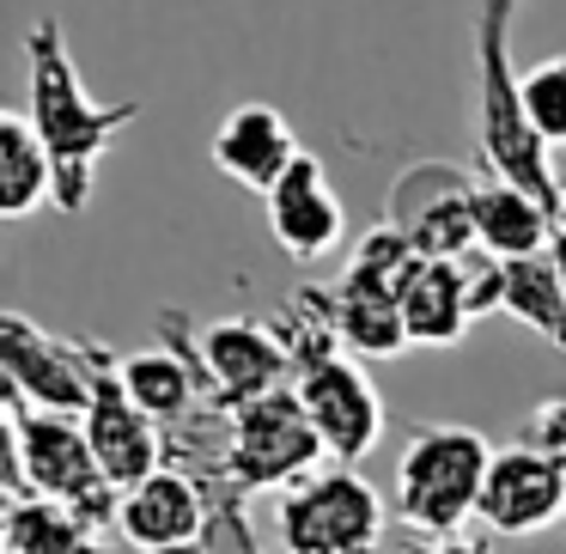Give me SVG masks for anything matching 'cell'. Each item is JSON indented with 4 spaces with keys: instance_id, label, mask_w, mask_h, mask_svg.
<instances>
[{
    "instance_id": "cell-1",
    "label": "cell",
    "mask_w": 566,
    "mask_h": 554,
    "mask_svg": "<svg viewBox=\"0 0 566 554\" xmlns=\"http://www.w3.org/2000/svg\"><path fill=\"white\" fill-rule=\"evenodd\" d=\"M147 104L140 98H92L80 62L67 50V31L55 13H43L25 38V116L43 135L55 159V213H86L92 189H98V159L111 153V140L123 128L140 123Z\"/></svg>"
},
{
    "instance_id": "cell-2",
    "label": "cell",
    "mask_w": 566,
    "mask_h": 554,
    "mask_svg": "<svg viewBox=\"0 0 566 554\" xmlns=\"http://www.w3.org/2000/svg\"><path fill=\"white\" fill-rule=\"evenodd\" d=\"M524 0H475V147L481 165L505 184L542 196L554 213L566 208V177H554L548 140L536 135L524 104V67L512 55V25Z\"/></svg>"
},
{
    "instance_id": "cell-3",
    "label": "cell",
    "mask_w": 566,
    "mask_h": 554,
    "mask_svg": "<svg viewBox=\"0 0 566 554\" xmlns=\"http://www.w3.org/2000/svg\"><path fill=\"white\" fill-rule=\"evenodd\" d=\"M7 493H43L86 518L92 530H116L123 488H111L80 415H50L7 390Z\"/></svg>"
},
{
    "instance_id": "cell-4",
    "label": "cell",
    "mask_w": 566,
    "mask_h": 554,
    "mask_svg": "<svg viewBox=\"0 0 566 554\" xmlns=\"http://www.w3.org/2000/svg\"><path fill=\"white\" fill-rule=\"evenodd\" d=\"M493 469V445L475 427H420L402 445L396 463V518L415 536H463V524L481 512V488Z\"/></svg>"
},
{
    "instance_id": "cell-5",
    "label": "cell",
    "mask_w": 566,
    "mask_h": 554,
    "mask_svg": "<svg viewBox=\"0 0 566 554\" xmlns=\"http://www.w3.org/2000/svg\"><path fill=\"white\" fill-rule=\"evenodd\" d=\"M281 548L286 554H378L390 512H384L378 488L347 463H323L298 488L281 493Z\"/></svg>"
},
{
    "instance_id": "cell-6",
    "label": "cell",
    "mask_w": 566,
    "mask_h": 554,
    "mask_svg": "<svg viewBox=\"0 0 566 554\" xmlns=\"http://www.w3.org/2000/svg\"><path fill=\"white\" fill-rule=\"evenodd\" d=\"M111 359H116L111 342H92V335H50L31 317H19V311L0 317V372H7V390L25 396L31 408L86 420L92 396H98V372L111 366Z\"/></svg>"
},
{
    "instance_id": "cell-7",
    "label": "cell",
    "mask_w": 566,
    "mask_h": 554,
    "mask_svg": "<svg viewBox=\"0 0 566 554\" xmlns=\"http://www.w3.org/2000/svg\"><path fill=\"white\" fill-rule=\"evenodd\" d=\"M323 432L311 427L298 390L256 396V403L232 408V445H226V475L244 493H274V488H298L305 475L323 469Z\"/></svg>"
},
{
    "instance_id": "cell-8",
    "label": "cell",
    "mask_w": 566,
    "mask_h": 554,
    "mask_svg": "<svg viewBox=\"0 0 566 554\" xmlns=\"http://www.w3.org/2000/svg\"><path fill=\"white\" fill-rule=\"evenodd\" d=\"M481 177L457 159H415L396 171L384 196V220H396L415 238L420 257L432 262H469L481 257V226H475Z\"/></svg>"
},
{
    "instance_id": "cell-9",
    "label": "cell",
    "mask_w": 566,
    "mask_h": 554,
    "mask_svg": "<svg viewBox=\"0 0 566 554\" xmlns=\"http://www.w3.org/2000/svg\"><path fill=\"white\" fill-rule=\"evenodd\" d=\"M293 390H298V403H305L311 427L323 432L329 463L359 469L371 451H378V439H384V396H378V384L366 378V366H359L354 354H335L329 366L305 372Z\"/></svg>"
},
{
    "instance_id": "cell-10",
    "label": "cell",
    "mask_w": 566,
    "mask_h": 554,
    "mask_svg": "<svg viewBox=\"0 0 566 554\" xmlns=\"http://www.w3.org/2000/svg\"><path fill=\"white\" fill-rule=\"evenodd\" d=\"M566 518V463L542 457L530 445H500L481 488V512L475 524H488L493 536H536V530Z\"/></svg>"
},
{
    "instance_id": "cell-11",
    "label": "cell",
    "mask_w": 566,
    "mask_h": 554,
    "mask_svg": "<svg viewBox=\"0 0 566 554\" xmlns=\"http://www.w3.org/2000/svg\"><path fill=\"white\" fill-rule=\"evenodd\" d=\"M201 359H208V378L220 408H244L256 396H274L293 384V359H286L281 335L269 317H220L196 330Z\"/></svg>"
},
{
    "instance_id": "cell-12",
    "label": "cell",
    "mask_w": 566,
    "mask_h": 554,
    "mask_svg": "<svg viewBox=\"0 0 566 554\" xmlns=\"http://www.w3.org/2000/svg\"><path fill=\"white\" fill-rule=\"evenodd\" d=\"M86 439L98 451V469L111 488H135L153 469H165V427L123 390V354L98 372V396L86 408Z\"/></svg>"
},
{
    "instance_id": "cell-13",
    "label": "cell",
    "mask_w": 566,
    "mask_h": 554,
    "mask_svg": "<svg viewBox=\"0 0 566 554\" xmlns=\"http://www.w3.org/2000/svg\"><path fill=\"white\" fill-rule=\"evenodd\" d=\"M262 201H269V232H274V244H281L286 257L317 262V257H329V250H342L347 208L329 189V171H323L317 153H298V165Z\"/></svg>"
},
{
    "instance_id": "cell-14",
    "label": "cell",
    "mask_w": 566,
    "mask_h": 554,
    "mask_svg": "<svg viewBox=\"0 0 566 554\" xmlns=\"http://www.w3.org/2000/svg\"><path fill=\"white\" fill-rule=\"evenodd\" d=\"M201 530H208V493H201L196 475H184L171 463L153 469L147 481H135L123 493V512H116V536L140 554L201 542Z\"/></svg>"
},
{
    "instance_id": "cell-15",
    "label": "cell",
    "mask_w": 566,
    "mask_h": 554,
    "mask_svg": "<svg viewBox=\"0 0 566 554\" xmlns=\"http://www.w3.org/2000/svg\"><path fill=\"white\" fill-rule=\"evenodd\" d=\"M298 153L305 147H298L293 123H286L274 104H238V111H226V123L213 128V165H220V177L256 189V196H269V189L293 171Z\"/></svg>"
},
{
    "instance_id": "cell-16",
    "label": "cell",
    "mask_w": 566,
    "mask_h": 554,
    "mask_svg": "<svg viewBox=\"0 0 566 554\" xmlns=\"http://www.w3.org/2000/svg\"><path fill=\"white\" fill-rule=\"evenodd\" d=\"M402 317L415 347H457L475 323L469 305V262H420L402 286Z\"/></svg>"
},
{
    "instance_id": "cell-17",
    "label": "cell",
    "mask_w": 566,
    "mask_h": 554,
    "mask_svg": "<svg viewBox=\"0 0 566 554\" xmlns=\"http://www.w3.org/2000/svg\"><path fill=\"white\" fill-rule=\"evenodd\" d=\"M335 305H342V342L354 359H396L408 354V317H402V293L390 281H371L359 269H342L335 281Z\"/></svg>"
},
{
    "instance_id": "cell-18",
    "label": "cell",
    "mask_w": 566,
    "mask_h": 554,
    "mask_svg": "<svg viewBox=\"0 0 566 554\" xmlns=\"http://www.w3.org/2000/svg\"><path fill=\"white\" fill-rule=\"evenodd\" d=\"M475 226H481V250L500 262H517V257H542L560 226V213L548 208L542 196L505 184V177H488L475 196Z\"/></svg>"
},
{
    "instance_id": "cell-19",
    "label": "cell",
    "mask_w": 566,
    "mask_h": 554,
    "mask_svg": "<svg viewBox=\"0 0 566 554\" xmlns=\"http://www.w3.org/2000/svg\"><path fill=\"white\" fill-rule=\"evenodd\" d=\"M55 201V159L25 111H0V220H31Z\"/></svg>"
},
{
    "instance_id": "cell-20",
    "label": "cell",
    "mask_w": 566,
    "mask_h": 554,
    "mask_svg": "<svg viewBox=\"0 0 566 554\" xmlns=\"http://www.w3.org/2000/svg\"><path fill=\"white\" fill-rule=\"evenodd\" d=\"M269 323H274V335H281L286 359H293V384L305 378V372L329 366L335 354H347L335 286H293V293L269 311Z\"/></svg>"
},
{
    "instance_id": "cell-21",
    "label": "cell",
    "mask_w": 566,
    "mask_h": 554,
    "mask_svg": "<svg viewBox=\"0 0 566 554\" xmlns=\"http://www.w3.org/2000/svg\"><path fill=\"white\" fill-rule=\"evenodd\" d=\"M0 542H7V554H104L98 530L74 505L43 500V493H7Z\"/></svg>"
},
{
    "instance_id": "cell-22",
    "label": "cell",
    "mask_w": 566,
    "mask_h": 554,
    "mask_svg": "<svg viewBox=\"0 0 566 554\" xmlns=\"http://www.w3.org/2000/svg\"><path fill=\"white\" fill-rule=\"evenodd\" d=\"M505 317L536 330L548 347L566 354V281L548 262V250H542V257L505 262Z\"/></svg>"
},
{
    "instance_id": "cell-23",
    "label": "cell",
    "mask_w": 566,
    "mask_h": 554,
    "mask_svg": "<svg viewBox=\"0 0 566 554\" xmlns=\"http://www.w3.org/2000/svg\"><path fill=\"white\" fill-rule=\"evenodd\" d=\"M420 262H427V257L415 250V238H408L396 220H378L371 232H359V238H354V257H347V269L371 274V281H390L396 293H402L408 274H415Z\"/></svg>"
},
{
    "instance_id": "cell-24",
    "label": "cell",
    "mask_w": 566,
    "mask_h": 554,
    "mask_svg": "<svg viewBox=\"0 0 566 554\" xmlns=\"http://www.w3.org/2000/svg\"><path fill=\"white\" fill-rule=\"evenodd\" d=\"M524 104H530L536 135L548 147H566V50L542 55L536 67H524Z\"/></svg>"
},
{
    "instance_id": "cell-25",
    "label": "cell",
    "mask_w": 566,
    "mask_h": 554,
    "mask_svg": "<svg viewBox=\"0 0 566 554\" xmlns=\"http://www.w3.org/2000/svg\"><path fill=\"white\" fill-rule=\"evenodd\" d=\"M517 445L566 463V396H542V403L524 415V427H517Z\"/></svg>"
},
{
    "instance_id": "cell-26",
    "label": "cell",
    "mask_w": 566,
    "mask_h": 554,
    "mask_svg": "<svg viewBox=\"0 0 566 554\" xmlns=\"http://www.w3.org/2000/svg\"><path fill=\"white\" fill-rule=\"evenodd\" d=\"M408 554H488V548L469 542V536H415V542H408Z\"/></svg>"
},
{
    "instance_id": "cell-27",
    "label": "cell",
    "mask_w": 566,
    "mask_h": 554,
    "mask_svg": "<svg viewBox=\"0 0 566 554\" xmlns=\"http://www.w3.org/2000/svg\"><path fill=\"white\" fill-rule=\"evenodd\" d=\"M548 262L560 269V281H566V220L554 226V238H548Z\"/></svg>"
},
{
    "instance_id": "cell-28",
    "label": "cell",
    "mask_w": 566,
    "mask_h": 554,
    "mask_svg": "<svg viewBox=\"0 0 566 554\" xmlns=\"http://www.w3.org/2000/svg\"><path fill=\"white\" fill-rule=\"evenodd\" d=\"M153 554H208L201 542H184V548H153Z\"/></svg>"
},
{
    "instance_id": "cell-29",
    "label": "cell",
    "mask_w": 566,
    "mask_h": 554,
    "mask_svg": "<svg viewBox=\"0 0 566 554\" xmlns=\"http://www.w3.org/2000/svg\"><path fill=\"white\" fill-rule=\"evenodd\" d=\"M560 220H566V208H560Z\"/></svg>"
}]
</instances>
